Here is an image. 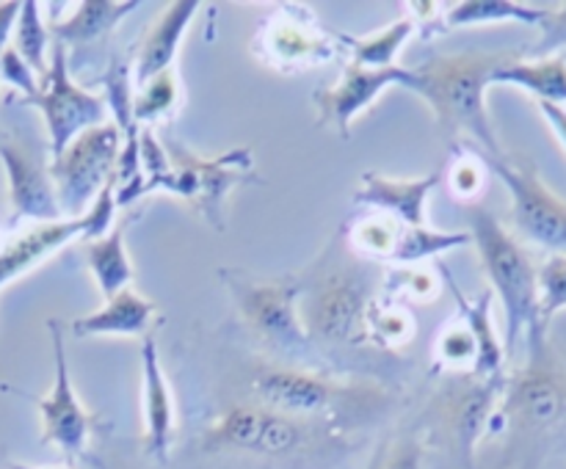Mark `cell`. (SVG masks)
<instances>
[{"instance_id": "obj_1", "label": "cell", "mask_w": 566, "mask_h": 469, "mask_svg": "<svg viewBox=\"0 0 566 469\" xmlns=\"http://www.w3.org/2000/svg\"><path fill=\"white\" fill-rule=\"evenodd\" d=\"M517 61V53H459L434 55L415 72L409 92L431 105L437 125L448 138L473 136L486 154H503L492 121L486 116V88L501 66Z\"/></svg>"}, {"instance_id": "obj_2", "label": "cell", "mask_w": 566, "mask_h": 469, "mask_svg": "<svg viewBox=\"0 0 566 469\" xmlns=\"http://www.w3.org/2000/svg\"><path fill=\"white\" fill-rule=\"evenodd\" d=\"M468 218L481 265L490 276V290L497 292L506 312V353L512 356L520 337L545 331L539 320V270L490 210L473 207Z\"/></svg>"}, {"instance_id": "obj_3", "label": "cell", "mask_w": 566, "mask_h": 469, "mask_svg": "<svg viewBox=\"0 0 566 469\" xmlns=\"http://www.w3.org/2000/svg\"><path fill=\"white\" fill-rule=\"evenodd\" d=\"M122 147H125L122 130L114 121H105L81 132L59 158H53L50 177L66 218H81L88 213L86 207L97 202L103 188L116 177Z\"/></svg>"}, {"instance_id": "obj_4", "label": "cell", "mask_w": 566, "mask_h": 469, "mask_svg": "<svg viewBox=\"0 0 566 469\" xmlns=\"http://www.w3.org/2000/svg\"><path fill=\"white\" fill-rule=\"evenodd\" d=\"M481 163L503 180L512 193V224L525 241L566 254V202L545 185L534 160L523 154H486L475 149Z\"/></svg>"}, {"instance_id": "obj_5", "label": "cell", "mask_w": 566, "mask_h": 469, "mask_svg": "<svg viewBox=\"0 0 566 469\" xmlns=\"http://www.w3.org/2000/svg\"><path fill=\"white\" fill-rule=\"evenodd\" d=\"M166 154H169V171L158 180L147 182V191H169L182 199H191L199 210L210 218L213 226H224L221 221V204H224L230 188L243 185V182H260L254 177L252 152L247 147L232 149V152L221 154L216 160L193 158L191 152L182 149V143L169 141L166 143Z\"/></svg>"}, {"instance_id": "obj_6", "label": "cell", "mask_w": 566, "mask_h": 469, "mask_svg": "<svg viewBox=\"0 0 566 469\" xmlns=\"http://www.w3.org/2000/svg\"><path fill=\"white\" fill-rule=\"evenodd\" d=\"M25 105L42 110L53 158H59L81 132L108 121L105 97H97V94L86 92L72 81L70 53H66V44L61 42H53L48 75L39 83L36 97L25 99Z\"/></svg>"}, {"instance_id": "obj_7", "label": "cell", "mask_w": 566, "mask_h": 469, "mask_svg": "<svg viewBox=\"0 0 566 469\" xmlns=\"http://www.w3.org/2000/svg\"><path fill=\"white\" fill-rule=\"evenodd\" d=\"M116 215V177L103 188V193L97 196V202L88 207L86 215L81 218H61L50 221V224H39L33 230L22 232L20 237L6 243L0 248V290H3L9 281H14L17 276L28 274L31 268H36L42 259H48L50 254L59 252L66 243L77 241H94V237H103L111 232Z\"/></svg>"}, {"instance_id": "obj_8", "label": "cell", "mask_w": 566, "mask_h": 469, "mask_svg": "<svg viewBox=\"0 0 566 469\" xmlns=\"http://www.w3.org/2000/svg\"><path fill=\"white\" fill-rule=\"evenodd\" d=\"M243 320L260 337L282 351L302 353L310 348V334L298 318V285L293 281H252L247 276L227 279Z\"/></svg>"}, {"instance_id": "obj_9", "label": "cell", "mask_w": 566, "mask_h": 469, "mask_svg": "<svg viewBox=\"0 0 566 469\" xmlns=\"http://www.w3.org/2000/svg\"><path fill=\"white\" fill-rule=\"evenodd\" d=\"M310 331L326 342H359L368 334V290L354 274H332L315 287Z\"/></svg>"}, {"instance_id": "obj_10", "label": "cell", "mask_w": 566, "mask_h": 469, "mask_svg": "<svg viewBox=\"0 0 566 469\" xmlns=\"http://www.w3.org/2000/svg\"><path fill=\"white\" fill-rule=\"evenodd\" d=\"M0 160L9 177V199L14 210V221L36 218L39 224L61 221V204L55 196L50 166L39 160V154L25 141L3 130L0 136Z\"/></svg>"}, {"instance_id": "obj_11", "label": "cell", "mask_w": 566, "mask_h": 469, "mask_svg": "<svg viewBox=\"0 0 566 469\" xmlns=\"http://www.w3.org/2000/svg\"><path fill=\"white\" fill-rule=\"evenodd\" d=\"M48 331L53 337V359H55V379L53 390L48 397L36 401L39 412H42L44 436L42 441L48 445H59L66 456L75 458L77 452L86 447L88 436V414L86 408L77 403L75 390H72L70 364H66L64 351V331H61L59 320H48Z\"/></svg>"}, {"instance_id": "obj_12", "label": "cell", "mask_w": 566, "mask_h": 469, "mask_svg": "<svg viewBox=\"0 0 566 469\" xmlns=\"http://www.w3.org/2000/svg\"><path fill=\"white\" fill-rule=\"evenodd\" d=\"M302 425L287 414L265 406H232L210 430L216 445L241 447V450L285 456L302 445Z\"/></svg>"}, {"instance_id": "obj_13", "label": "cell", "mask_w": 566, "mask_h": 469, "mask_svg": "<svg viewBox=\"0 0 566 469\" xmlns=\"http://www.w3.org/2000/svg\"><path fill=\"white\" fill-rule=\"evenodd\" d=\"M415 72L407 66H390V70H365V66L352 64L337 86L324 88L315 94L318 103V121L321 125L337 127L343 138H348L352 121L368 108L379 94L390 86L412 88Z\"/></svg>"}, {"instance_id": "obj_14", "label": "cell", "mask_w": 566, "mask_h": 469, "mask_svg": "<svg viewBox=\"0 0 566 469\" xmlns=\"http://www.w3.org/2000/svg\"><path fill=\"white\" fill-rule=\"evenodd\" d=\"M531 359L528 367L514 379L509 392L506 412L531 428H545L556 423L566 408V386L562 375L545 362V331L528 337Z\"/></svg>"}, {"instance_id": "obj_15", "label": "cell", "mask_w": 566, "mask_h": 469, "mask_svg": "<svg viewBox=\"0 0 566 469\" xmlns=\"http://www.w3.org/2000/svg\"><path fill=\"white\" fill-rule=\"evenodd\" d=\"M254 395L263 401L265 408L287 414H318L332 406L337 397V386L315 373L287 367L260 370L254 379Z\"/></svg>"}, {"instance_id": "obj_16", "label": "cell", "mask_w": 566, "mask_h": 469, "mask_svg": "<svg viewBox=\"0 0 566 469\" xmlns=\"http://www.w3.org/2000/svg\"><path fill=\"white\" fill-rule=\"evenodd\" d=\"M440 185V174H426L420 180H392V177L365 171L363 188L357 191L354 202L368 207L385 210L390 218L403 226H426V199Z\"/></svg>"}, {"instance_id": "obj_17", "label": "cell", "mask_w": 566, "mask_h": 469, "mask_svg": "<svg viewBox=\"0 0 566 469\" xmlns=\"http://www.w3.org/2000/svg\"><path fill=\"white\" fill-rule=\"evenodd\" d=\"M142 373H144V445L158 461H166L175 430V401H171L169 381L160 370L155 337L142 342Z\"/></svg>"}, {"instance_id": "obj_18", "label": "cell", "mask_w": 566, "mask_h": 469, "mask_svg": "<svg viewBox=\"0 0 566 469\" xmlns=\"http://www.w3.org/2000/svg\"><path fill=\"white\" fill-rule=\"evenodd\" d=\"M197 11H199L197 0H177V3L166 6V11L160 14V20L149 28L147 39H144L142 50H138V58H136L138 86L144 88L158 75L171 72V64H175L177 58V50H180L182 36H186V28L191 25Z\"/></svg>"}, {"instance_id": "obj_19", "label": "cell", "mask_w": 566, "mask_h": 469, "mask_svg": "<svg viewBox=\"0 0 566 469\" xmlns=\"http://www.w3.org/2000/svg\"><path fill=\"white\" fill-rule=\"evenodd\" d=\"M442 276H446L448 290L457 298V307L464 318V329L473 334L475 342V364H473V379L484 381H503V345L497 342L495 329H492V298L495 292L484 290L475 301H468L462 296V290L453 281L451 270L446 265H440Z\"/></svg>"}, {"instance_id": "obj_20", "label": "cell", "mask_w": 566, "mask_h": 469, "mask_svg": "<svg viewBox=\"0 0 566 469\" xmlns=\"http://www.w3.org/2000/svg\"><path fill=\"white\" fill-rule=\"evenodd\" d=\"M155 315V303L138 296L136 290H122L114 298H105L103 307L92 315H83L70 323L75 337H103V334H127L136 337L149 329Z\"/></svg>"}, {"instance_id": "obj_21", "label": "cell", "mask_w": 566, "mask_h": 469, "mask_svg": "<svg viewBox=\"0 0 566 469\" xmlns=\"http://www.w3.org/2000/svg\"><path fill=\"white\" fill-rule=\"evenodd\" d=\"M265 44L269 61L276 64H318L326 55H332L329 42L324 33L315 31L310 22L293 20L291 14H276L265 22L260 33Z\"/></svg>"}, {"instance_id": "obj_22", "label": "cell", "mask_w": 566, "mask_h": 469, "mask_svg": "<svg viewBox=\"0 0 566 469\" xmlns=\"http://www.w3.org/2000/svg\"><path fill=\"white\" fill-rule=\"evenodd\" d=\"M497 384H501V381L473 379L470 384L459 386V390L453 392L451 406H448V423H451L453 439H457L459 452H462L464 458L473 456L475 441L484 434L486 419H490L492 406H495Z\"/></svg>"}, {"instance_id": "obj_23", "label": "cell", "mask_w": 566, "mask_h": 469, "mask_svg": "<svg viewBox=\"0 0 566 469\" xmlns=\"http://www.w3.org/2000/svg\"><path fill=\"white\" fill-rule=\"evenodd\" d=\"M138 9V0L116 3V0H83L77 3L75 14L64 22H50V36L61 44H88L94 39L114 31L130 11Z\"/></svg>"}, {"instance_id": "obj_24", "label": "cell", "mask_w": 566, "mask_h": 469, "mask_svg": "<svg viewBox=\"0 0 566 469\" xmlns=\"http://www.w3.org/2000/svg\"><path fill=\"white\" fill-rule=\"evenodd\" d=\"M125 235L127 221H122V224H116L108 235L94 237V241H83L86 265L105 298H114L116 292L127 290V285L133 281V263L130 257H127Z\"/></svg>"}, {"instance_id": "obj_25", "label": "cell", "mask_w": 566, "mask_h": 469, "mask_svg": "<svg viewBox=\"0 0 566 469\" xmlns=\"http://www.w3.org/2000/svg\"><path fill=\"white\" fill-rule=\"evenodd\" d=\"M492 83H509L520 86L536 97V103H566V58L553 55L542 61H512L501 66Z\"/></svg>"}, {"instance_id": "obj_26", "label": "cell", "mask_w": 566, "mask_h": 469, "mask_svg": "<svg viewBox=\"0 0 566 469\" xmlns=\"http://www.w3.org/2000/svg\"><path fill=\"white\" fill-rule=\"evenodd\" d=\"M412 31L415 20L412 17H403V20L387 25L385 31L374 33V36H346V33H337V36L352 50V64L365 66V70H390V66H396L398 50L412 36Z\"/></svg>"}, {"instance_id": "obj_27", "label": "cell", "mask_w": 566, "mask_h": 469, "mask_svg": "<svg viewBox=\"0 0 566 469\" xmlns=\"http://www.w3.org/2000/svg\"><path fill=\"white\" fill-rule=\"evenodd\" d=\"M551 11L534 9V6L512 3V0H468L448 9V25H481V22H528V25H545Z\"/></svg>"}, {"instance_id": "obj_28", "label": "cell", "mask_w": 566, "mask_h": 469, "mask_svg": "<svg viewBox=\"0 0 566 469\" xmlns=\"http://www.w3.org/2000/svg\"><path fill=\"white\" fill-rule=\"evenodd\" d=\"M468 243H473V235H462V232H434L426 230V226H403L390 259L392 263H418V259L434 257V254L451 252V248L468 246Z\"/></svg>"}, {"instance_id": "obj_29", "label": "cell", "mask_w": 566, "mask_h": 469, "mask_svg": "<svg viewBox=\"0 0 566 469\" xmlns=\"http://www.w3.org/2000/svg\"><path fill=\"white\" fill-rule=\"evenodd\" d=\"M48 39H50V31L44 28L42 14H39V3L36 0H25L20 9V17H17L14 44H11V47H14L17 53L25 58V64L36 72L39 81L48 75V66H50Z\"/></svg>"}, {"instance_id": "obj_30", "label": "cell", "mask_w": 566, "mask_h": 469, "mask_svg": "<svg viewBox=\"0 0 566 469\" xmlns=\"http://www.w3.org/2000/svg\"><path fill=\"white\" fill-rule=\"evenodd\" d=\"M401 230L403 224H398V221L390 218V215H368V218H363L357 226H354L352 243L359 254L390 259Z\"/></svg>"}, {"instance_id": "obj_31", "label": "cell", "mask_w": 566, "mask_h": 469, "mask_svg": "<svg viewBox=\"0 0 566 469\" xmlns=\"http://www.w3.org/2000/svg\"><path fill=\"white\" fill-rule=\"evenodd\" d=\"M177 103V77L175 72H164L155 81H149L142 88L136 99H133V116H136L138 125H147V121L160 119L164 114H169Z\"/></svg>"}, {"instance_id": "obj_32", "label": "cell", "mask_w": 566, "mask_h": 469, "mask_svg": "<svg viewBox=\"0 0 566 469\" xmlns=\"http://www.w3.org/2000/svg\"><path fill=\"white\" fill-rule=\"evenodd\" d=\"M566 309V254H556L539 268V320L542 326Z\"/></svg>"}, {"instance_id": "obj_33", "label": "cell", "mask_w": 566, "mask_h": 469, "mask_svg": "<svg viewBox=\"0 0 566 469\" xmlns=\"http://www.w3.org/2000/svg\"><path fill=\"white\" fill-rule=\"evenodd\" d=\"M0 77H3L9 86H14L17 92L25 94V99L39 94L36 72L25 64V58H22L14 47H6L3 53H0Z\"/></svg>"}, {"instance_id": "obj_34", "label": "cell", "mask_w": 566, "mask_h": 469, "mask_svg": "<svg viewBox=\"0 0 566 469\" xmlns=\"http://www.w3.org/2000/svg\"><path fill=\"white\" fill-rule=\"evenodd\" d=\"M437 351H440V359L446 364H475V342L473 334H470L464 326H453L446 334L437 340Z\"/></svg>"}, {"instance_id": "obj_35", "label": "cell", "mask_w": 566, "mask_h": 469, "mask_svg": "<svg viewBox=\"0 0 566 469\" xmlns=\"http://www.w3.org/2000/svg\"><path fill=\"white\" fill-rule=\"evenodd\" d=\"M481 182H484V174H481V166L475 163H453L451 177H448V185H451V193L459 199L475 196L481 191Z\"/></svg>"}, {"instance_id": "obj_36", "label": "cell", "mask_w": 566, "mask_h": 469, "mask_svg": "<svg viewBox=\"0 0 566 469\" xmlns=\"http://www.w3.org/2000/svg\"><path fill=\"white\" fill-rule=\"evenodd\" d=\"M381 469H423V450L415 439L401 441L390 456L385 458V467Z\"/></svg>"}, {"instance_id": "obj_37", "label": "cell", "mask_w": 566, "mask_h": 469, "mask_svg": "<svg viewBox=\"0 0 566 469\" xmlns=\"http://www.w3.org/2000/svg\"><path fill=\"white\" fill-rule=\"evenodd\" d=\"M22 3L17 0H9V3H0V53L9 47V36H11V28L17 25V17H20Z\"/></svg>"}, {"instance_id": "obj_38", "label": "cell", "mask_w": 566, "mask_h": 469, "mask_svg": "<svg viewBox=\"0 0 566 469\" xmlns=\"http://www.w3.org/2000/svg\"><path fill=\"white\" fill-rule=\"evenodd\" d=\"M536 105H539V110L545 114V119L551 121V127L556 130L558 141H562L564 149H566V110L556 103H536Z\"/></svg>"}, {"instance_id": "obj_39", "label": "cell", "mask_w": 566, "mask_h": 469, "mask_svg": "<svg viewBox=\"0 0 566 469\" xmlns=\"http://www.w3.org/2000/svg\"><path fill=\"white\" fill-rule=\"evenodd\" d=\"M545 28H547V42H545V47H542V50L553 47L556 42H564V39H566V3L556 11V14L551 11Z\"/></svg>"}, {"instance_id": "obj_40", "label": "cell", "mask_w": 566, "mask_h": 469, "mask_svg": "<svg viewBox=\"0 0 566 469\" xmlns=\"http://www.w3.org/2000/svg\"><path fill=\"white\" fill-rule=\"evenodd\" d=\"M385 458H387V452H385V447H381V450L376 452L374 461H370V467H368V469H381V467H385Z\"/></svg>"}, {"instance_id": "obj_41", "label": "cell", "mask_w": 566, "mask_h": 469, "mask_svg": "<svg viewBox=\"0 0 566 469\" xmlns=\"http://www.w3.org/2000/svg\"><path fill=\"white\" fill-rule=\"evenodd\" d=\"M9 469H33V467H25V463H9Z\"/></svg>"}, {"instance_id": "obj_42", "label": "cell", "mask_w": 566, "mask_h": 469, "mask_svg": "<svg viewBox=\"0 0 566 469\" xmlns=\"http://www.w3.org/2000/svg\"><path fill=\"white\" fill-rule=\"evenodd\" d=\"M0 136H3V125H0Z\"/></svg>"}]
</instances>
